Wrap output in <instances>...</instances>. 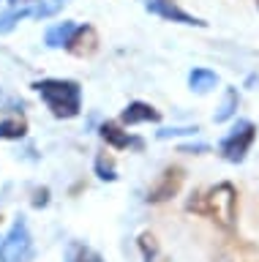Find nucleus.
Segmentation results:
<instances>
[{"label":"nucleus","mask_w":259,"mask_h":262,"mask_svg":"<svg viewBox=\"0 0 259 262\" xmlns=\"http://www.w3.org/2000/svg\"><path fill=\"white\" fill-rule=\"evenodd\" d=\"M185 208L197 213V216H207L210 221H216L221 229L229 232L238 224V188L224 180V183L210 186L207 191L191 194Z\"/></svg>","instance_id":"nucleus-1"},{"label":"nucleus","mask_w":259,"mask_h":262,"mask_svg":"<svg viewBox=\"0 0 259 262\" xmlns=\"http://www.w3.org/2000/svg\"><path fill=\"white\" fill-rule=\"evenodd\" d=\"M33 90L41 96L46 110L60 120L77 118L82 110V88L74 79H38L33 82Z\"/></svg>","instance_id":"nucleus-2"},{"label":"nucleus","mask_w":259,"mask_h":262,"mask_svg":"<svg viewBox=\"0 0 259 262\" xmlns=\"http://www.w3.org/2000/svg\"><path fill=\"white\" fill-rule=\"evenodd\" d=\"M33 257H36L33 235H30L25 219H17L6 232V237L0 241V262H33Z\"/></svg>","instance_id":"nucleus-3"},{"label":"nucleus","mask_w":259,"mask_h":262,"mask_svg":"<svg viewBox=\"0 0 259 262\" xmlns=\"http://www.w3.org/2000/svg\"><path fill=\"white\" fill-rule=\"evenodd\" d=\"M256 139V126L251 120H238L232 126V131L221 139V145H218V153L224 156L226 161L232 164H240L243 159L248 156L251 145H254Z\"/></svg>","instance_id":"nucleus-4"},{"label":"nucleus","mask_w":259,"mask_h":262,"mask_svg":"<svg viewBox=\"0 0 259 262\" xmlns=\"http://www.w3.org/2000/svg\"><path fill=\"white\" fill-rule=\"evenodd\" d=\"M183 180H185L183 167H167V169L156 178V183L150 186V191H148V202H153V205L169 202L172 196L180 194Z\"/></svg>","instance_id":"nucleus-5"},{"label":"nucleus","mask_w":259,"mask_h":262,"mask_svg":"<svg viewBox=\"0 0 259 262\" xmlns=\"http://www.w3.org/2000/svg\"><path fill=\"white\" fill-rule=\"evenodd\" d=\"M213 262H259V249L243 237H226L216 249Z\"/></svg>","instance_id":"nucleus-6"},{"label":"nucleus","mask_w":259,"mask_h":262,"mask_svg":"<svg viewBox=\"0 0 259 262\" xmlns=\"http://www.w3.org/2000/svg\"><path fill=\"white\" fill-rule=\"evenodd\" d=\"M145 8H148L150 14L161 16V19L167 22H177V25H191V28H205L207 22H202L199 16H194L189 11H183L180 6L175 3V0H148L145 3Z\"/></svg>","instance_id":"nucleus-7"},{"label":"nucleus","mask_w":259,"mask_h":262,"mask_svg":"<svg viewBox=\"0 0 259 262\" xmlns=\"http://www.w3.org/2000/svg\"><path fill=\"white\" fill-rule=\"evenodd\" d=\"M66 49L74 57H90L96 49H99V33H96V28H93V25H82V28H77V33L71 36Z\"/></svg>","instance_id":"nucleus-8"},{"label":"nucleus","mask_w":259,"mask_h":262,"mask_svg":"<svg viewBox=\"0 0 259 262\" xmlns=\"http://www.w3.org/2000/svg\"><path fill=\"white\" fill-rule=\"evenodd\" d=\"M120 120H123L126 126H136V123H158L161 112L156 110V106L145 104V101H131L123 110V115H120Z\"/></svg>","instance_id":"nucleus-9"},{"label":"nucleus","mask_w":259,"mask_h":262,"mask_svg":"<svg viewBox=\"0 0 259 262\" xmlns=\"http://www.w3.org/2000/svg\"><path fill=\"white\" fill-rule=\"evenodd\" d=\"M101 139L115 150H126V147H142V139L131 137L128 131H123L117 123H104L101 126Z\"/></svg>","instance_id":"nucleus-10"},{"label":"nucleus","mask_w":259,"mask_h":262,"mask_svg":"<svg viewBox=\"0 0 259 262\" xmlns=\"http://www.w3.org/2000/svg\"><path fill=\"white\" fill-rule=\"evenodd\" d=\"M74 33H77V25H74V22H60V25H55V28L46 30L44 44L50 47V49L68 47V41H71V36H74Z\"/></svg>","instance_id":"nucleus-11"},{"label":"nucleus","mask_w":259,"mask_h":262,"mask_svg":"<svg viewBox=\"0 0 259 262\" xmlns=\"http://www.w3.org/2000/svg\"><path fill=\"white\" fill-rule=\"evenodd\" d=\"M189 85L194 93H210L216 85H218V74L210 71V69H194L189 74Z\"/></svg>","instance_id":"nucleus-12"},{"label":"nucleus","mask_w":259,"mask_h":262,"mask_svg":"<svg viewBox=\"0 0 259 262\" xmlns=\"http://www.w3.org/2000/svg\"><path fill=\"white\" fill-rule=\"evenodd\" d=\"M66 262H104V257L96 249H90V246L74 241L66 249Z\"/></svg>","instance_id":"nucleus-13"},{"label":"nucleus","mask_w":259,"mask_h":262,"mask_svg":"<svg viewBox=\"0 0 259 262\" xmlns=\"http://www.w3.org/2000/svg\"><path fill=\"white\" fill-rule=\"evenodd\" d=\"M238 104H240L238 90H234V88H226L224 104L218 106V112H216V123H226L229 118H234V112H238Z\"/></svg>","instance_id":"nucleus-14"},{"label":"nucleus","mask_w":259,"mask_h":262,"mask_svg":"<svg viewBox=\"0 0 259 262\" xmlns=\"http://www.w3.org/2000/svg\"><path fill=\"white\" fill-rule=\"evenodd\" d=\"M25 134H28V123L22 118L0 120V139H22Z\"/></svg>","instance_id":"nucleus-15"},{"label":"nucleus","mask_w":259,"mask_h":262,"mask_svg":"<svg viewBox=\"0 0 259 262\" xmlns=\"http://www.w3.org/2000/svg\"><path fill=\"white\" fill-rule=\"evenodd\" d=\"M96 175H99V180H107V183H112V180H117V169H115V161H112V156L107 153H99L96 156Z\"/></svg>","instance_id":"nucleus-16"},{"label":"nucleus","mask_w":259,"mask_h":262,"mask_svg":"<svg viewBox=\"0 0 259 262\" xmlns=\"http://www.w3.org/2000/svg\"><path fill=\"white\" fill-rule=\"evenodd\" d=\"M25 16H33V8H11V11H3L0 14V33H11L17 28L19 19Z\"/></svg>","instance_id":"nucleus-17"},{"label":"nucleus","mask_w":259,"mask_h":262,"mask_svg":"<svg viewBox=\"0 0 259 262\" xmlns=\"http://www.w3.org/2000/svg\"><path fill=\"white\" fill-rule=\"evenodd\" d=\"M139 249L145 254V262H156L158 257V243H156V237H153L150 232H142L139 235Z\"/></svg>","instance_id":"nucleus-18"},{"label":"nucleus","mask_w":259,"mask_h":262,"mask_svg":"<svg viewBox=\"0 0 259 262\" xmlns=\"http://www.w3.org/2000/svg\"><path fill=\"white\" fill-rule=\"evenodd\" d=\"M197 126H177V128H161L158 131V139H172V137H189V134H197Z\"/></svg>","instance_id":"nucleus-19"},{"label":"nucleus","mask_w":259,"mask_h":262,"mask_svg":"<svg viewBox=\"0 0 259 262\" xmlns=\"http://www.w3.org/2000/svg\"><path fill=\"white\" fill-rule=\"evenodd\" d=\"M63 3H66V0H50V3H41L38 8H33V16H38V19H41V16H52V14H58L63 8Z\"/></svg>","instance_id":"nucleus-20"},{"label":"nucleus","mask_w":259,"mask_h":262,"mask_svg":"<svg viewBox=\"0 0 259 262\" xmlns=\"http://www.w3.org/2000/svg\"><path fill=\"white\" fill-rule=\"evenodd\" d=\"M22 106H25V101L11 98V96H6L3 90H0V110H3V112H22Z\"/></svg>","instance_id":"nucleus-21"},{"label":"nucleus","mask_w":259,"mask_h":262,"mask_svg":"<svg viewBox=\"0 0 259 262\" xmlns=\"http://www.w3.org/2000/svg\"><path fill=\"white\" fill-rule=\"evenodd\" d=\"M46 202H50V188H36V194H33V208H44Z\"/></svg>","instance_id":"nucleus-22"},{"label":"nucleus","mask_w":259,"mask_h":262,"mask_svg":"<svg viewBox=\"0 0 259 262\" xmlns=\"http://www.w3.org/2000/svg\"><path fill=\"white\" fill-rule=\"evenodd\" d=\"M210 145L205 142H197V145H180V153H207Z\"/></svg>","instance_id":"nucleus-23"},{"label":"nucleus","mask_w":259,"mask_h":262,"mask_svg":"<svg viewBox=\"0 0 259 262\" xmlns=\"http://www.w3.org/2000/svg\"><path fill=\"white\" fill-rule=\"evenodd\" d=\"M14 6H19V3H33V0H11Z\"/></svg>","instance_id":"nucleus-24"},{"label":"nucleus","mask_w":259,"mask_h":262,"mask_svg":"<svg viewBox=\"0 0 259 262\" xmlns=\"http://www.w3.org/2000/svg\"><path fill=\"white\" fill-rule=\"evenodd\" d=\"M256 6H259V0H256Z\"/></svg>","instance_id":"nucleus-25"},{"label":"nucleus","mask_w":259,"mask_h":262,"mask_svg":"<svg viewBox=\"0 0 259 262\" xmlns=\"http://www.w3.org/2000/svg\"><path fill=\"white\" fill-rule=\"evenodd\" d=\"M0 221H3V219H0Z\"/></svg>","instance_id":"nucleus-26"}]
</instances>
